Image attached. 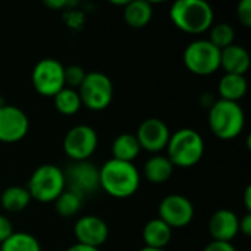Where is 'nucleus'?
Wrapping results in <instances>:
<instances>
[{"label":"nucleus","mask_w":251,"mask_h":251,"mask_svg":"<svg viewBox=\"0 0 251 251\" xmlns=\"http://www.w3.org/2000/svg\"><path fill=\"white\" fill-rule=\"evenodd\" d=\"M140 151H141V147H140V143L134 134L125 132V134L118 135L113 140V144H112L113 157L112 159L132 163L138 157Z\"/></svg>","instance_id":"6ab92c4d"},{"label":"nucleus","mask_w":251,"mask_h":251,"mask_svg":"<svg viewBox=\"0 0 251 251\" xmlns=\"http://www.w3.org/2000/svg\"><path fill=\"white\" fill-rule=\"evenodd\" d=\"M82 106L90 110L100 112L110 106L113 99V84L112 79L99 71L87 72L82 84L78 88Z\"/></svg>","instance_id":"0eeeda50"},{"label":"nucleus","mask_w":251,"mask_h":251,"mask_svg":"<svg viewBox=\"0 0 251 251\" xmlns=\"http://www.w3.org/2000/svg\"><path fill=\"white\" fill-rule=\"evenodd\" d=\"M174 174V165L166 156L154 154L144 165V176L153 184L166 182Z\"/></svg>","instance_id":"412c9836"},{"label":"nucleus","mask_w":251,"mask_h":251,"mask_svg":"<svg viewBox=\"0 0 251 251\" xmlns=\"http://www.w3.org/2000/svg\"><path fill=\"white\" fill-rule=\"evenodd\" d=\"M234 38H235V31H234V28L229 24L221 22V24H216V25L210 26L209 41L213 46H216L219 50L232 46L234 44Z\"/></svg>","instance_id":"a878e982"},{"label":"nucleus","mask_w":251,"mask_h":251,"mask_svg":"<svg viewBox=\"0 0 251 251\" xmlns=\"http://www.w3.org/2000/svg\"><path fill=\"white\" fill-rule=\"evenodd\" d=\"M66 251H100V250H99V249H94V247H90V246H84V244L76 243V244L71 246V247H69Z\"/></svg>","instance_id":"2f4dec72"},{"label":"nucleus","mask_w":251,"mask_h":251,"mask_svg":"<svg viewBox=\"0 0 251 251\" xmlns=\"http://www.w3.org/2000/svg\"><path fill=\"white\" fill-rule=\"evenodd\" d=\"M168 159L174 168H193L204 154V141L193 128H181L171 134L166 146Z\"/></svg>","instance_id":"7ed1b4c3"},{"label":"nucleus","mask_w":251,"mask_h":251,"mask_svg":"<svg viewBox=\"0 0 251 251\" xmlns=\"http://www.w3.org/2000/svg\"><path fill=\"white\" fill-rule=\"evenodd\" d=\"M244 203H246V209L250 213L251 210V187L246 188V194H244Z\"/></svg>","instance_id":"473e14b6"},{"label":"nucleus","mask_w":251,"mask_h":251,"mask_svg":"<svg viewBox=\"0 0 251 251\" xmlns=\"http://www.w3.org/2000/svg\"><path fill=\"white\" fill-rule=\"evenodd\" d=\"M29 121L25 112L12 104L0 106V141L6 144L18 143L28 134Z\"/></svg>","instance_id":"f8f14e48"},{"label":"nucleus","mask_w":251,"mask_h":251,"mask_svg":"<svg viewBox=\"0 0 251 251\" xmlns=\"http://www.w3.org/2000/svg\"><path fill=\"white\" fill-rule=\"evenodd\" d=\"M100 188L115 197L128 199L137 193L140 187V172L134 163L121 162L116 159H109L99 169Z\"/></svg>","instance_id":"f257e3e1"},{"label":"nucleus","mask_w":251,"mask_h":251,"mask_svg":"<svg viewBox=\"0 0 251 251\" xmlns=\"http://www.w3.org/2000/svg\"><path fill=\"white\" fill-rule=\"evenodd\" d=\"M246 125V115L243 107L235 101L215 100L209 109V126L213 135L221 140L237 138Z\"/></svg>","instance_id":"20e7f679"},{"label":"nucleus","mask_w":251,"mask_h":251,"mask_svg":"<svg viewBox=\"0 0 251 251\" xmlns=\"http://www.w3.org/2000/svg\"><path fill=\"white\" fill-rule=\"evenodd\" d=\"M209 232L213 241L231 243L240 232V218L232 210L221 209L210 218Z\"/></svg>","instance_id":"2eb2a0df"},{"label":"nucleus","mask_w":251,"mask_h":251,"mask_svg":"<svg viewBox=\"0 0 251 251\" xmlns=\"http://www.w3.org/2000/svg\"><path fill=\"white\" fill-rule=\"evenodd\" d=\"M240 232L244 237H250L251 235V215L249 212L240 219Z\"/></svg>","instance_id":"7c9ffc66"},{"label":"nucleus","mask_w":251,"mask_h":251,"mask_svg":"<svg viewBox=\"0 0 251 251\" xmlns=\"http://www.w3.org/2000/svg\"><path fill=\"white\" fill-rule=\"evenodd\" d=\"M250 53L238 44H232L221 50V68L225 74L244 75L250 69Z\"/></svg>","instance_id":"dca6fc26"},{"label":"nucleus","mask_w":251,"mask_h":251,"mask_svg":"<svg viewBox=\"0 0 251 251\" xmlns=\"http://www.w3.org/2000/svg\"><path fill=\"white\" fill-rule=\"evenodd\" d=\"M65 188L63 171L59 166L49 163L38 166L32 172L26 185L31 200H37L40 203H54Z\"/></svg>","instance_id":"39448f33"},{"label":"nucleus","mask_w":251,"mask_h":251,"mask_svg":"<svg viewBox=\"0 0 251 251\" xmlns=\"http://www.w3.org/2000/svg\"><path fill=\"white\" fill-rule=\"evenodd\" d=\"M74 234L79 244L99 249L106 243L109 237V226L101 218L94 215H87L75 222Z\"/></svg>","instance_id":"4468645a"},{"label":"nucleus","mask_w":251,"mask_h":251,"mask_svg":"<svg viewBox=\"0 0 251 251\" xmlns=\"http://www.w3.org/2000/svg\"><path fill=\"white\" fill-rule=\"evenodd\" d=\"M138 251H165V250H156V249H149V247H144V249H141V250Z\"/></svg>","instance_id":"f704fd0d"},{"label":"nucleus","mask_w":251,"mask_h":251,"mask_svg":"<svg viewBox=\"0 0 251 251\" xmlns=\"http://www.w3.org/2000/svg\"><path fill=\"white\" fill-rule=\"evenodd\" d=\"M218 90L222 100L238 103V100H241L247 93V79L244 75L225 74L219 81Z\"/></svg>","instance_id":"aec40b11"},{"label":"nucleus","mask_w":251,"mask_h":251,"mask_svg":"<svg viewBox=\"0 0 251 251\" xmlns=\"http://www.w3.org/2000/svg\"><path fill=\"white\" fill-rule=\"evenodd\" d=\"M85 75H87V72L78 65L65 66V87L78 90L79 85L82 84Z\"/></svg>","instance_id":"bb28decb"},{"label":"nucleus","mask_w":251,"mask_h":251,"mask_svg":"<svg viewBox=\"0 0 251 251\" xmlns=\"http://www.w3.org/2000/svg\"><path fill=\"white\" fill-rule=\"evenodd\" d=\"M13 226L10 224V221L4 216V215H0V246L13 234Z\"/></svg>","instance_id":"c85d7f7f"},{"label":"nucleus","mask_w":251,"mask_h":251,"mask_svg":"<svg viewBox=\"0 0 251 251\" xmlns=\"http://www.w3.org/2000/svg\"><path fill=\"white\" fill-rule=\"evenodd\" d=\"M46 4L49 6V7H51V9H59V7H65L68 3L66 1H63V0H60V1H46Z\"/></svg>","instance_id":"72a5a7b5"},{"label":"nucleus","mask_w":251,"mask_h":251,"mask_svg":"<svg viewBox=\"0 0 251 251\" xmlns=\"http://www.w3.org/2000/svg\"><path fill=\"white\" fill-rule=\"evenodd\" d=\"M99 144L97 132L90 125H75L72 126L63 140V150L72 162L88 160Z\"/></svg>","instance_id":"1a4fd4ad"},{"label":"nucleus","mask_w":251,"mask_h":251,"mask_svg":"<svg viewBox=\"0 0 251 251\" xmlns=\"http://www.w3.org/2000/svg\"><path fill=\"white\" fill-rule=\"evenodd\" d=\"M141 150L150 153H159L166 149L171 138L168 125L159 118H149L143 121L135 134Z\"/></svg>","instance_id":"ddd939ff"},{"label":"nucleus","mask_w":251,"mask_h":251,"mask_svg":"<svg viewBox=\"0 0 251 251\" xmlns=\"http://www.w3.org/2000/svg\"><path fill=\"white\" fill-rule=\"evenodd\" d=\"M203 251H237V249L231 243H222V241H212L209 243Z\"/></svg>","instance_id":"c756f323"},{"label":"nucleus","mask_w":251,"mask_h":251,"mask_svg":"<svg viewBox=\"0 0 251 251\" xmlns=\"http://www.w3.org/2000/svg\"><path fill=\"white\" fill-rule=\"evenodd\" d=\"M143 240L146 243V247L149 249L165 250V247L172 240V229L159 218L151 219L146 224L143 229Z\"/></svg>","instance_id":"f3484780"},{"label":"nucleus","mask_w":251,"mask_h":251,"mask_svg":"<svg viewBox=\"0 0 251 251\" xmlns=\"http://www.w3.org/2000/svg\"><path fill=\"white\" fill-rule=\"evenodd\" d=\"M184 65L194 75H212L221 68V50L209 40H194L184 50Z\"/></svg>","instance_id":"423d86ee"},{"label":"nucleus","mask_w":251,"mask_h":251,"mask_svg":"<svg viewBox=\"0 0 251 251\" xmlns=\"http://www.w3.org/2000/svg\"><path fill=\"white\" fill-rule=\"evenodd\" d=\"M237 16L240 22L250 28L251 26V0H241L237 6Z\"/></svg>","instance_id":"cd10ccee"},{"label":"nucleus","mask_w":251,"mask_h":251,"mask_svg":"<svg viewBox=\"0 0 251 251\" xmlns=\"http://www.w3.org/2000/svg\"><path fill=\"white\" fill-rule=\"evenodd\" d=\"M53 101H54V107L57 109V112L62 113V115H66V116L78 113L81 106H82L78 90L68 88V87L62 88L53 97Z\"/></svg>","instance_id":"5701e85b"},{"label":"nucleus","mask_w":251,"mask_h":251,"mask_svg":"<svg viewBox=\"0 0 251 251\" xmlns=\"http://www.w3.org/2000/svg\"><path fill=\"white\" fill-rule=\"evenodd\" d=\"M172 24L187 34H203L213 25V9L204 0H178L169 12Z\"/></svg>","instance_id":"f03ea898"},{"label":"nucleus","mask_w":251,"mask_h":251,"mask_svg":"<svg viewBox=\"0 0 251 251\" xmlns=\"http://www.w3.org/2000/svg\"><path fill=\"white\" fill-rule=\"evenodd\" d=\"M0 251H41L40 241L28 232H13L1 246Z\"/></svg>","instance_id":"b1692460"},{"label":"nucleus","mask_w":251,"mask_h":251,"mask_svg":"<svg viewBox=\"0 0 251 251\" xmlns=\"http://www.w3.org/2000/svg\"><path fill=\"white\" fill-rule=\"evenodd\" d=\"M32 85L40 96L54 97L65 88V66L51 57L41 59L32 69Z\"/></svg>","instance_id":"6e6552de"},{"label":"nucleus","mask_w":251,"mask_h":251,"mask_svg":"<svg viewBox=\"0 0 251 251\" xmlns=\"http://www.w3.org/2000/svg\"><path fill=\"white\" fill-rule=\"evenodd\" d=\"M153 18V7L146 0L126 1L124 7V19L131 28H144Z\"/></svg>","instance_id":"a211bd4d"},{"label":"nucleus","mask_w":251,"mask_h":251,"mask_svg":"<svg viewBox=\"0 0 251 251\" xmlns=\"http://www.w3.org/2000/svg\"><path fill=\"white\" fill-rule=\"evenodd\" d=\"M82 200H84V197H81L79 194L65 188V191L54 201L56 212L63 218H72L81 210Z\"/></svg>","instance_id":"393cba45"},{"label":"nucleus","mask_w":251,"mask_h":251,"mask_svg":"<svg viewBox=\"0 0 251 251\" xmlns=\"http://www.w3.org/2000/svg\"><path fill=\"white\" fill-rule=\"evenodd\" d=\"M29 203H31V196L26 187H21V185L7 187L0 197L1 207L9 213H19L25 210Z\"/></svg>","instance_id":"4be33fe9"},{"label":"nucleus","mask_w":251,"mask_h":251,"mask_svg":"<svg viewBox=\"0 0 251 251\" xmlns=\"http://www.w3.org/2000/svg\"><path fill=\"white\" fill-rule=\"evenodd\" d=\"M159 219L171 229L185 228L194 219V206L185 196L169 194L159 204Z\"/></svg>","instance_id":"9b49d317"},{"label":"nucleus","mask_w":251,"mask_h":251,"mask_svg":"<svg viewBox=\"0 0 251 251\" xmlns=\"http://www.w3.org/2000/svg\"><path fill=\"white\" fill-rule=\"evenodd\" d=\"M65 187L81 197L91 196L100 188L99 168H96L88 160L72 162L65 171Z\"/></svg>","instance_id":"9d476101"}]
</instances>
